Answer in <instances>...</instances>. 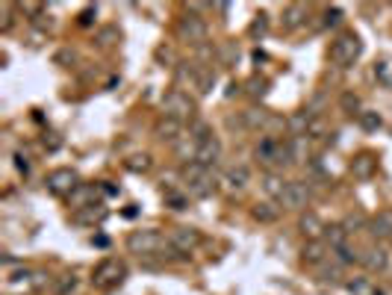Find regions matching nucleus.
<instances>
[{
	"label": "nucleus",
	"instance_id": "obj_43",
	"mask_svg": "<svg viewBox=\"0 0 392 295\" xmlns=\"http://www.w3.org/2000/svg\"><path fill=\"white\" fill-rule=\"evenodd\" d=\"M389 86H392V77H389Z\"/></svg>",
	"mask_w": 392,
	"mask_h": 295
},
{
	"label": "nucleus",
	"instance_id": "obj_19",
	"mask_svg": "<svg viewBox=\"0 0 392 295\" xmlns=\"http://www.w3.org/2000/svg\"><path fill=\"white\" fill-rule=\"evenodd\" d=\"M260 183H262V192H266L271 201H280L283 192H286V183H289V180H283L280 172H266Z\"/></svg>",
	"mask_w": 392,
	"mask_h": 295
},
{
	"label": "nucleus",
	"instance_id": "obj_11",
	"mask_svg": "<svg viewBox=\"0 0 392 295\" xmlns=\"http://www.w3.org/2000/svg\"><path fill=\"white\" fill-rule=\"evenodd\" d=\"M219 183H221V189H224V192H230V195L245 192V189H248V183H251V172H248V165H230V169L219 177Z\"/></svg>",
	"mask_w": 392,
	"mask_h": 295
},
{
	"label": "nucleus",
	"instance_id": "obj_15",
	"mask_svg": "<svg viewBox=\"0 0 392 295\" xmlns=\"http://www.w3.org/2000/svg\"><path fill=\"white\" fill-rule=\"evenodd\" d=\"M298 231L304 233V239H325V231H328V224L319 219L313 210H304L301 213V219H298Z\"/></svg>",
	"mask_w": 392,
	"mask_h": 295
},
{
	"label": "nucleus",
	"instance_id": "obj_7",
	"mask_svg": "<svg viewBox=\"0 0 392 295\" xmlns=\"http://www.w3.org/2000/svg\"><path fill=\"white\" fill-rule=\"evenodd\" d=\"M77 186H80V174H77L74 169H68V165L53 169L45 177V189L51 195H56V198H71V195L77 192Z\"/></svg>",
	"mask_w": 392,
	"mask_h": 295
},
{
	"label": "nucleus",
	"instance_id": "obj_17",
	"mask_svg": "<svg viewBox=\"0 0 392 295\" xmlns=\"http://www.w3.org/2000/svg\"><path fill=\"white\" fill-rule=\"evenodd\" d=\"M369 233L375 239H392V210H380L369 219Z\"/></svg>",
	"mask_w": 392,
	"mask_h": 295
},
{
	"label": "nucleus",
	"instance_id": "obj_10",
	"mask_svg": "<svg viewBox=\"0 0 392 295\" xmlns=\"http://www.w3.org/2000/svg\"><path fill=\"white\" fill-rule=\"evenodd\" d=\"M165 245L174 251V254H183V257H189V254L201 245V233L195 228H171L169 236H165Z\"/></svg>",
	"mask_w": 392,
	"mask_h": 295
},
{
	"label": "nucleus",
	"instance_id": "obj_35",
	"mask_svg": "<svg viewBox=\"0 0 392 295\" xmlns=\"http://www.w3.org/2000/svg\"><path fill=\"white\" fill-rule=\"evenodd\" d=\"M342 24V9L339 6H328L325 9V21H321V27H339Z\"/></svg>",
	"mask_w": 392,
	"mask_h": 295
},
{
	"label": "nucleus",
	"instance_id": "obj_38",
	"mask_svg": "<svg viewBox=\"0 0 392 295\" xmlns=\"http://www.w3.org/2000/svg\"><path fill=\"white\" fill-rule=\"evenodd\" d=\"M248 86H251V95H254V97H262V95H266V88H269V80H260V77H254Z\"/></svg>",
	"mask_w": 392,
	"mask_h": 295
},
{
	"label": "nucleus",
	"instance_id": "obj_21",
	"mask_svg": "<svg viewBox=\"0 0 392 295\" xmlns=\"http://www.w3.org/2000/svg\"><path fill=\"white\" fill-rule=\"evenodd\" d=\"M304 24H307V6L304 3H289L283 9V27L286 30H298Z\"/></svg>",
	"mask_w": 392,
	"mask_h": 295
},
{
	"label": "nucleus",
	"instance_id": "obj_25",
	"mask_svg": "<svg viewBox=\"0 0 392 295\" xmlns=\"http://www.w3.org/2000/svg\"><path fill=\"white\" fill-rule=\"evenodd\" d=\"M289 154H292V165H295V163H307V156H310V139H307V136L289 139Z\"/></svg>",
	"mask_w": 392,
	"mask_h": 295
},
{
	"label": "nucleus",
	"instance_id": "obj_29",
	"mask_svg": "<svg viewBox=\"0 0 392 295\" xmlns=\"http://www.w3.org/2000/svg\"><path fill=\"white\" fill-rule=\"evenodd\" d=\"M339 224L348 231V236H351V233H357V231H363V228L369 231V219H366L363 213H351V215H345V222H339Z\"/></svg>",
	"mask_w": 392,
	"mask_h": 295
},
{
	"label": "nucleus",
	"instance_id": "obj_22",
	"mask_svg": "<svg viewBox=\"0 0 392 295\" xmlns=\"http://www.w3.org/2000/svg\"><path fill=\"white\" fill-rule=\"evenodd\" d=\"M310 124H313V115L307 110H301V113H292L289 115L286 130L292 133V139H298V136H307L310 133Z\"/></svg>",
	"mask_w": 392,
	"mask_h": 295
},
{
	"label": "nucleus",
	"instance_id": "obj_27",
	"mask_svg": "<svg viewBox=\"0 0 392 295\" xmlns=\"http://www.w3.org/2000/svg\"><path fill=\"white\" fill-rule=\"evenodd\" d=\"M319 281L321 283H342V266L339 263H321L319 266Z\"/></svg>",
	"mask_w": 392,
	"mask_h": 295
},
{
	"label": "nucleus",
	"instance_id": "obj_24",
	"mask_svg": "<svg viewBox=\"0 0 392 295\" xmlns=\"http://www.w3.org/2000/svg\"><path fill=\"white\" fill-rule=\"evenodd\" d=\"M357 124H360L366 133H378L380 127H384V118H380V113H375V110H363V113L357 115Z\"/></svg>",
	"mask_w": 392,
	"mask_h": 295
},
{
	"label": "nucleus",
	"instance_id": "obj_4",
	"mask_svg": "<svg viewBox=\"0 0 392 295\" xmlns=\"http://www.w3.org/2000/svg\"><path fill=\"white\" fill-rule=\"evenodd\" d=\"M363 54V42L357 33H351V30H345V33H339L336 38L330 42V51H328V59L333 65L339 68H351L360 59Z\"/></svg>",
	"mask_w": 392,
	"mask_h": 295
},
{
	"label": "nucleus",
	"instance_id": "obj_14",
	"mask_svg": "<svg viewBox=\"0 0 392 295\" xmlns=\"http://www.w3.org/2000/svg\"><path fill=\"white\" fill-rule=\"evenodd\" d=\"M330 257H333V254H330L325 239H310V242H304V248H301V260L307 266H316V269L321 263H328Z\"/></svg>",
	"mask_w": 392,
	"mask_h": 295
},
{
	"label": "nucleus",
	"instance_id": "obj_33",
	"mask_svg": "<svg viewBox=\"0 0 392 295\" xmlns=\"http://www.w3.org/2000/svg\"><path fill=\"white\" fill-rule=\"evenodd\" d=\"M339 106H342V110H345V113H351V115H360L363 110H360V95H354V92H342V97H339Z\"/></svg>",
	"mask_w": 392,
	"mask_h": 295
},
{
	"label": "nucleus",
	"instance_id": "obj_8",
	"mask_svg": "<svg viewBox=\"0 0 392 295\" xmlns=\"http://www.w3.org/2000/svg\"><path fill=\"white\" fill-rule=\"evenodd\" d=\"M313 201V189H310V183L307 180H289L286 183V192H283V198L278 201L283 210H298L304 213L310 206Z\"/></svg>",
	"mask_w": 392,
	"mask_h": 295
},
{
	"label": "nucleus",
	"instance_id": "obj_9",
	"mask_svg": "<svg viewBox=\"0 0 392 295\" xmlns=\"http://www.w3.org/2000/svg\"><path fill=\"white\" fill-rule=\"evenodd\" d=\"M177 36L186 45H204L207 42V21L195 12H186L177 21Z\"/></svg>",
	"mask_w": 392,
	"mask_h": 295
},
{
	"label": "nucleus",
	"instance_id": "obj_30",
	"mask_svg": "<svg viewBox=\"0 0 392 295\" xmlns=\"http://www.w3.org/2000/svg\"><path fill=\"white\" fill-rule=\"evenodd\" d=\"M333 257H336L339 266H354V263H360L363 254L357 248H351V245H342L339 251H333Z\"/></svg>",
	"mask_w": 392,
	"mask_h": 295
},
{
	"label": "nucleus",
	"instance_id": "obj_39",
	"mask_svg": "<svg viewBox=\"0 0 392 295\" xmlns=\"http://www.w3.org/2000/svg\"><path fill=\"white\" fill-rule=\"evenodd\" d=\"M77 290V278L74 274H68V278L60 281V295H68V292H74Z\"/></svg>",
	"mask_w": 392,
	"mask_h": 295
},
{
	"label": "nucleus",
	"instance_id": "obj_37",
	"mask_svg": "<svg viewBox=\"0 0 392 295\" xmlns=\"http://www.w3.org/2000/svg\"><path fill=\"white\" fill-rule=\"evenodd\" d=\"M165 204L171 206V210H186V195H177V192H165Z\"/></svg>",
	"mask_w": 392,
	"mask_h": 295
},
{
	"label": "nucleus",
	"instance_id": "obj_20",
	"mask_svg": "<svg viewBox=\"0 0 392 295\" xmlns=\"http://www.w3.org/2000/svg\"><path fill=\"white\" fill-rule=\"evenodd\" d=\"M351 174L357 177V180H369L371 174H375V169H378V160L371 154H360V156H354V160H351Z\"/></svg>",
	"mask_w": 392,
	"mask_h": 295
},
{
	"label": "nucleus",
	"instance_id": "obj_23",
	"mask_svg": "<svg viewBox=\"0 0 392 295\" xmlns=\"http://www.w3.org/2000/svg\"><path fill=\"white\" fill-rule=\"evenodd\" d=\"M325 242H328L330 254H333V251H339L342 245H348V231L342 228V224H328V231H325Z\"/></svg>",
	"mask_w": 392,
	"mask_h": 295
},
{
	"label": "nucleus",
	"instance_id": "obj_28",
	"mask_svg": "<svg viewBox=\"0 0 392 295\" xmlns=\"http://www.w3.org/2000/svg\"><path fill=\"white\" fill-rule=\"evenodd\" d=\"M124 169L133 174H145L151 169V154H133L130 160H124Z\"/></svg>",
	"mask_w": 392,
	"mask_h": 295
},
{
	"label": "nucleus",
	"instance_id": "obj_1",
	"mask_svg": "<svg viewBox=\"0 0 392 295\" xmlns=\"http://www.w3.org/2000/svg\"><path fill=\"white\" fill-rule=\"evenodd\" d=\"M180 177H183V192L189 198H210L219 189V180H215L212 169H207L201 163H186L180 169Z\"/></svg>",
	"mask_w": 392,
	"mask_h": 295
},
{
	"label": "nucleus",
	"instance_id": "obj_26",
	"mask_svg": "<svg viewBox=\"0 0 392 295\" xmlns=\"http://www.w3.org/2000/svg\"><path fill=\"white\" fill-rule=\"evenodd\" d=\"M251 215L257 222H262V224H271V222H278L280 219V206H274V204H257L251 210Z\"/></svg>",
	"mask_w": 392,
	"mask_h": 295
},
{
	"label": "nucleus",
	"instance_id": "obj_18",
	"mask_svg": "<svg viewBox=\"0 0 392 295\" xmlns=\"http://www.w3.org/2000/svg\"><path fill=\"white\" fill-rule=\"evenodd\" d=\"M106 215H110V210H106L101 201H95L89 206H83V210H74V222L77 224H101Z\"/></svg>",
	"mask_w": 392,
	"mask_h": 295
},
{
	"label": "nucleus",
	"instance_id": "obj_16",
	"mask_svg": "<svg viewBox=\"0 0 392 295\" xmlns=\"http://www.w3.org/2000/svg\"><path fill=\"white\" fill-rule=\"evenodd\" d=\"M154 133H156V139H160V142H171V145H177V142L183 139V121H177V118H169V115H162L160 121H156Z\"/></svg>",
	"mask_w": 392,
	"mask_h": 295
},
{
	"label": "nucleus",
	"instance_id": "obj_32",
	"mask_svg": "<svg viewBox=\"0 0 392 295\" xmlns=\"http://www.w3.org/2000/svg\"><path fill=\"white\" fill-rule=\"evenodd\" d=\"M345 290H348L351 295H375V290H371V281H369V278L345 281Z\"/></svg>",
	"mask_w": 392,
	"mask_h": 295
},
{
	"label": "nucleus",
	"instance_id": "obj_40",
	"mask_svg": "<svg viewBox=\"0 0 392 295\" xmlns=\"http://www.w3.org/2000/svg\"><path fill=\"white\" fill-rule=\"evenodd\" d=\"M221 56L228 59V62H233V59H239V47H236V42L224 45V47H221Z\"/></svg>",
	"mask_w": 392,
	"mask_h": 295
},
{
	"label": "nucleus",
	"instance_id": "obj_6",
	"mask_svg": "<svg viewBox=\"0 0 392 295\" xmlns=\"http://www.w3.org/2000/svg\"><path fill=\"white\" fill-rule=\"evenodd\" d=\"M195 110H198V106H195V101L183 92V88H171V92L162 97V115L177 118V121H183V124L195 121Z\"/></svg>",
	"mask_w": 392,
	"mask_h": 295
},
{
	"label": "nucleus",
	"instance_id": "obj_2",
	"mask_svg": "<svg viewBox=\"0 0 392 295\" xmlns=\"http://www.w3.org/2000/svg\"><path fill=\"white\" fill-rule=\"evenodd\" d=\"M254 156L266 165V172H278L283 165H292V154H289V139L283 142L278 136H262L260 145L254 148Z\"/></svg>",
	"mask_w": 392,
	"mask_h": 295
},
{
	"label": "nucleus",
	"instance_id": "obj_42",
	"mask_svg": "<svg viewBox=\"0 0 392 295\" xmlns=\"http://www.w3.org/2000/svg\"><path fill=\"white\" fill-rule=\"evenodd\" d=\"M95 15H97V9H83V12H80V27H89L95 21Z\"/></svg>",
	"mask_w": 392,
	"mask_h": 295
},
{
	"label": "nucleus",
	"instance_id": "obj_34",
	"mask_svg": "<svg viewBox=\"0 0 392 295\" xmlns=\"http://www.w3.org/2000/svg\"><path fill=\"white\" fill-rule=\"evenodd\" d=\"M266 30H269V18L260 12V15L251 21V27H248V36H251V38H262V36H266Z\"/></svg>",
	"mask_w": 392,
	"mask_h": 295
},
{
	"label": "nucleus",
	"instance_id": "obj_13",
	"mask_svg": "<svg viewBox=\"0 0 392 295\" xmlns=\"http://www.w3.org/2000/svg\"><path fill=\"white\" fill-rule=\"evenodd\" d=\"M360 266L366 269L369 274H380V272H387L389 269V254L384 245H371V248L363 251V257H360Z\"/></svg>",
	"mask_w": 392,
	"mask_h": 295
},
{
	"label": "nucleus",
	"instance_id": "obj_5",
	"mask_svg": "<svg viewBox=\"0 0 392 295\" xmlns=\"http://www.w3.org/2000/svg\"><path fill=\"white\" fill-rule=\"evenodd\" d=\"M162 233L156 228H142V231H133L127 236V251L136 254V257H154L156 251H162Z\"/></svg>",
	"mask_w": 392,
	"mask_h": 295
},
{
	"label": "nucleus",
	"instance_id": "obj_36",
	"mask_svg": "<svg viewBox=\"0 0 392 295\" xmlns=\"http://www.w3.org/2000/svg\"><path fill=\"white\" fill-rule=\"evenodd\" d=\"M119 38H121V33L115 27H106V30L97 33V42H101V45H112V42H119Z\"/></svg>",
	"mask_w": 392,
	"mask_h": 295
},
{
	"label": "nucleus",
	"instance_id": "obj_3",
	"mask_svg": "<svg viewBox=\"0 0 392 295\" xmlns=\"http://www.w3.org/2000/svg\"><path fill=\"white\" fill-rule=\"evenodd\" d=\"M127 278V266L119 257H103L101 263L92 269V287L101 290V292H112L119 290Z\"/></svg>",
	"mask_w": 392,
	"mask_h": 295
},
{
	"label": "nucleus",
	"instance_id": "obj_31",
	"mask_svg": "<svg viewBox=\"0 0 392 295\" xmlns=\"http://www.w3.org/2000/svg\"><path fill=\"white\" fill-rule=\"evenodd\" d=\"M212 86H215V71H212V68H207V65H201V71H198V92L201 95H210Z\"/></svg>",
	"mask_w": 392,
	"mask_h": 295
},
{
	"label": "nucleus",
	"instance_id": "obj_41",
	"mask_svg": "<svg viewBox=\"0 0 392 295\" xmlns=\"http://www.w3.org/2000/svg\"><path fill=\"white\" fill-rule=\"evenodd\" d=\"M15 169L21 172V174H30V163H27L24 154H15Z\"/></svg>",
	"mask_w": 392,
	"mask_h": 295
},
{
	"label": "nucleus",
	"instance_id": "obj_12",
	"mask_svg": "<svg viewBox=\"0 0 392 295\" xmlns=\"http://www.w3.org/2000/svg\"><path fill=\"white\" fill-rule=\"evenodd\" d=\"M219 160H221V139L212 133V136H207V139L198 142V151H195L192 163H201V165H207V169H212Z\"/></svg>",
	"mask_w": 392,
	"mask_h": 295
}]
</instances>
